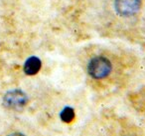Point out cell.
<instances>
[{"mask_svg": "<svg viewBox=\"0 0 145 136\" xmlns=\"http://www.w3.org/2000/svg\"><path fill=\"white\" fill-rule=\"evenodd\" d=\"M112 69L111 62L103 56H97L91 59L88 64V72L95 79H103L109 75Z\"/></svg>", "mask_w": 145, "mask_h": 136, "instance_id": "1", "label": "cell"}, {"mask_svg": "<svg viewBox=\"0 0 145 136\" xmlns=\"http://www.w3.org/2000/svg\"><path fill=\"white\" fill-rule=\"evenodd\" d=\"M28 102L26 93L20 89L8 91L3 97V105L9 109H19L24 107Z\"/></svg>", "mask_w": 145, "mask_h": 136, "instance_id": "2", "label": "cell"}, {"mask_svg": "<svg viewBox=\"0 0 145 136\" xmlns=\"http://www.w3.org/2000/svg\"><path fill=\"white\" fill-rule=\"evenodd\" d=\"M141 7V0H114V9L121 16H132Z\"/></svg>", "mask_w": 145, "mask_h": 136, "instance_id": "3", "label": "cell"}, {"mask_svg": "<svg viewBox=\"0 0 145 136\" xmlns=\"http://www.w3.org/2000/svg\"><path fill=\"white\" fill-rule=\"evenodd\" d=\"M41 66H42V62L40 58H38L37 56H31L25 62L24 72L27 75H35L40 71Z\"/></svg>", "mask_w": 145, "mask_h": 136, "instance_id": "4", "label": "cell"}, {"mask_svg": "<svg viewBox=\"0 0 145 136\" xmlns=\"http://www.w3.org/2000/svg\"><path fill=\"white\" fill-rule=\"evenodd\" d=\"M60 118L65 123H71L72 120L75 119V110L72 109V107H69V106L68 107H65L61 111Z\"/></svg>", "mask_w": 145, "mask_h": 136, "instance_id": "5", "label": "cell"}, {"mask_svg": "<svg viewBox=\"0 0 145 136\" xmlns=\"http://www.w3.org/2000/svg\"><path fill=\"white\" fill-rule=\"evenodd\" d=\"M8 136H25V135H24V134H22V133H20V132H14V133L9 134Z\"/></svg>", "mask_w": 145, "mask_h": 136, "instance_id": "6", "label": "cell"}]
</instances>
